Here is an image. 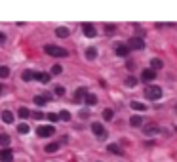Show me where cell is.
I'll return each instance as SVG.
<instances>
[{
	"label": "cell",
	"instance_id": "cell-1",
	"mask_svg": "<svg viewBox=\"0 0 177 162\" xmlns=\"http://www.w3.org/2000/svg\"><path fill=\"white\" fill-rule=\"evenodd\" d=\"M44 52H46L48 56H53V57H65V56H69V52L65 50V48L53 46V44H46V46H44Z\"/></svg>",
	"mask_w": 177,
	"mask_h": 162
},
{
	"label": "cell",
	"instance_id": "cell-2",
	"mask_svg": "<svg viewBox=\"0 0 177 162\" xmlns=\"http://www.w3.org/2000/svg\"><path fill=\"white\" fill-rule=\"evenodd\" d=\"M145 97H147V99H152V101L160 99V97H162V88L156 86V84L147 86V88H145Z\"/></svg>",
	"mask_w": 177,
	"mask_h": 162
},
{
	"label": "cell",
	"instance_id": "cell-3",
	"mask_svg": "<svg viewBox=\"0 0 177 162\" xmlns=\"http://www.w3.org/2000/svg\"><path fill=\"white\" fill-rule=\"evenodd\" d=\"M126 46H128L130 50H143V48H145V40L139 38V36H131V38L128 40Z\"/></svg>",
	"mask_w": 177,
	"mask_h": 162
},
{
	"label": "cell",
	"instance_id": "cell-4",
	"mask_svg": "<svg viewBox=\"0 0 177 162\" xmlns=\"http://www.w3.org/2000/svg\"><path fill=\"white\" fill-rule=\"evenodd\" d=\"M36 134H38V137H50L55 134V128L53 126H40L36 130Z\"/></svg>",
	"mask_w": 177,
	"mask_h": 162
},
{
	"label": "cell",
	"instance_id": "cell-5",
	"mask_svg": "<svg viewBox=\"0 0 177 162\" xmlns=\"http://www.w3.org/2000/svg\"><path fill=\"white\" fill-rule=\"evenodd\" d=\"M92 132H93L97 137H101V139L107 137V132H105V128H103L101 122H93V124H92Z\"/></svg>",
	"mask_w": 177,
	"mask_h": 162
},
{
	"label": "cell",
	"instance_id": "cell-6",
	"mask_svg": "<svg viewBox=\"0 0 177 162\" xmlns=\"http://www.w3.org/2000/svg\"><path fill=\"white\" fill-rule=\"evenodd\" d=\"M82 31H84V35H86L88 38H93V36L97 35V31H95V27H93L92 23H84V25H82Z\"/></svg>",
	"mask_w": 177,
	"mask_h": 162
},
{
	"label": "cell",
	"instance_id": "cell-7",
	"mask_svg": "<svg viewBox=\"0 0 177 162\" xmlns=\"http://www.w3.org/2000/svg\"><path fill=\"white\" fill-rule=\"evenodd\" d=\"M0 160H2V162H12L14 160L12 149H0Z\"/></svg>",
	"mask_w": 177,
	"mask_h": 162
},
{
	"label": "cell",
	"instance_id": "cell-8",
	"mask_svg": "<svg viewBox=\"0 0 177 162\" xmlns=\"http://www.w3.org/2000/svg\"><path fill=\"white\" fill-rule=\"evenodd\" d=\"M141 78H143V82H150V80L156 78V73H154L152 69H145L143 74H141Z\"/></svg>",
	"mask_w": 177,
	"mask_h": 162
},
{
	"label": "cell",
	"instance_id": "cell-9",
	"mask_svg": "<svg viewBox=\"0 0 177 162\" xmlns=\"http://www.w3.org/2000/svg\"><path fill=\"white\" fill-rule=\"evenodd\" d=\"M114 50H116V56H120V57H128V53H130V48L126 44H118Z\"/></svg>",
	"mask_w": 177,
	"mask_h": 162
},
{
	"label": "cell",
	"instance_id": "cell-10",
	"mask_svg": "<svg viewBox=\"0 0 177 162\" xmlns=\"http://www.w3.org/2000/svg\"><path fill=\"white\" fill-rule=\"evenodd\" d=\"M35 78L40 80V82H44V84H48L50 78H51V74L50 73H35Z\"/></svg>",
	"mask_w": 177,
	"mask_h": 162
},
{
	"label": "cell",
	"instance_id": "cell-11",
	"mask_svg": "<svg viewBox=\"0 0 177 162\" xmlns=\"http://www.w3.org/2000/svg\"><path fill=\"white\" fill-rule=\"evenodd\" d=\"M86 93H88V92H86V88H78V90L74 92V101H76V103H80V101H84V97H86Z\"/></svg>",
	"mask_w": 177,
	"mask_h": 162
},
{
	"label": "cell",
	"instance_id": "cell-12",
	"mask_svg": "<svg viewBox=\"0 0 177 162\" xmlns=\"http://www.w3.org/2000/svg\"><path fill=\"white\" fill-rule=\"evenodd\" d=\"M55 35H57L59 38H67V36L71 35V31H69L67 27H57V29H55Z\"/></svg>",
	"mask_w": 177,
	"mask_h": 162
},
{
	"label": "cell",
	"instance_id": "cell-13",
	"mask_svg": "<svg viewBox=\"0 0 177 162\" xmlns=\"http://www.w3.org/2000/svg\"><path fill=\"white\" fill-rule=\"evenodd\" d=\"M46 101H50V95H36V97H35V103H36L38 107L46 105Z\"/></svg>",
	"mask_w": 177,
	"mask_h": 162
},
{
	"label": "cell",
	"instance_id": "cell-14",
	"mask_svg": "<svg viewBox=\"0 0 177 162\" xmlns=\"http://www.w3.org/2000/svg\"><path fill=\"white\" fill-rule=\"evenodd\" d=\"M130 124H131V126H135V128H137V126H141V124H143V116L134 114V116L130 118Z\"/></svg>",
	"mask_w": 177,
	"mask_h": 162
},
{
	"label": "cell",
	"instance_id": "cell-15",
	"mask_svg": "<svg viewBox=\"0 0 177 162\" xmlns=\"http://www.w3.org/2000/svg\"><path fill=\"white\" fill-rule=\"evenodd\" d=\"M131 109L143 113V111H147V105H143V103H139V101H131Z\"/></svg>",
	"mask_w": 177,
	"mask_h": 162
},
{
	"label": "cell",
	"instance_id": "cell-16",
	"mask_svg": "<svg viewBox=\"0 0 177 162\" xmlns=\"http://www.w3.org/2000/svg\"><path fill=\"white\" fill-rule=\"evenodd\" d=\"M143 132H145L147 135H154L158 132V126H154V124H149V126H145V130H143Z\"/></svg>",
	"mask_w": 177,
	"mask_h": 162
},
{
	"label": "cell",
	"instance_id": "cell-17",
	"mask_svg": "<svg viewBox=\"0 0 177 162\" xmlns=\"http://www.w3.org/2000/svg\"><path fill=\"white\" fill-rule=\"evenodd\" d=\"M84 101H86V105H90V107H92V105H95V103H97V97H95L93 93H86Z\"/></svg>",
	"mask_w": 177,
	"mask_h": 162
},
{
	"label": "cell",
	"instance_id": "cell-18",
	"mask_svg": "<svg viewBox=\"0 0 177 162\" xmlns=\"http://www.w3.org/2000/svg\"><path fill=\"white\" fill-rule=\"evenodd\" d=\"M2 120H4L6 124H12V122H14V114L10 113V111H2Z\"/></svg>",
	"mask_w": 177,
	"mask_h": 162
},
{
	"label": "cell",
	"instance_id": "cell-19",
	"mask_svg": "<svg viewBox=\"0 0 177 162\" xmlns=\"http://www.w3.org/2000/svg\"><path fill=\"white\" fill-rule=\"evenodd\" d=\"M0 145H2V149H8V145H10V135L8 134H0Z\"/></svg>",
	"mask_w": 177,
	"mask_h": 162
},
{
	"label": "cell",
	"instance_id": "cell-20",
	"mask_svg": "<svg viewBox=\"0 0 177 162\" xmlns=\"http://www.w3.org/2000/svg\"><path fill=\"white\" fill-rule=\"evenodd\" d=\"M107 149H109V153H113V155H122V149H120L116 143H110Z\"/></svg>",
	"mask_w": 177,
	"mask_h": 162
},
{
	"label": "cell",
	"instance_id": "cell-21",
	"mask_svg": "<svg viewBox=\"0 0 177 162\" xmlns=\"http://www.w3.org/2000/svg\"><path fill=\"white\" fill-rule=\"evenodd\" d=\"M21 78H23L25 82H29V80H35V73H32V71H23V74H21Z\"/></svg>",
	"mask_w": 177,
	"mask_h": 162
},
{
	"label": "cell",
	"instance_id": "cell-22",
	"mask_svg": "<svg viewBox=\"0 0 177 162\" xmlns=\"http://www.w3.org/2000/svg\"><path fill=\"white\" fill-rule=\"evenodd\" d=\"M17 116H19V118H29V116H31V111L27 109V107H21V109L17 111Z\"/></svg>",
	"mask_w": 177,
	"mask_h": 162
},
{
	"label": "cell",
	"instance_id": "cell-23",
	"mask_svg": "<svg viewBox=\"0 0 177 162\" xmlns=\"http://www.w3.org/2000/svg\"><path fill=\"white\" fill-rule=\"evenodd\" d=\"M150 67H152V71H154V69H162V67H164V63H162V59L154 57V59L150 61Z\"/></svg>",
	"mask_w": 177,
	"mask_h": 162
},
{
	"label": "cell",
	"instance_id": "cell-24",
	"mask_svg": "<svg viewBox=\"0 0 177 162\" xmlns=\"http://www.w3.org/2000/svg\"><path fill=\"white\" fill-rule=\"evenodd\" d=\"M57 149H59V143H48L46 147H44V151H46V153H55Z\"/></svg>",
	"mask_w": 177,
	"mask_h": 162
},
{
	"label": "cell",
	"instance_id": "cell-25",
	"mask_svg": "<svg viewBox=\"0 0 177 162\" xmlns=\"http://www.w3.org/2000/svg\"><path fill=\"white\" fill-rule=\"evenodd\" d=\"M86 57H88V59H95V57H97V50H95V48H88V50H86Z\"/></svg>",
	"mask_w": 177,
	"mask_h": 162
},
{
	"label": "cell",
	"instance_id": "cell-26",
	"mask_svg": "<svg viewBox=\"0 0 177 162\" xmlns=\"http://www.w3.org/2000/svg\"><path fill=\"white\" fill-rule=\"evenodd\" d=\"M8 77H10V67L2 65V67H0V78H8Z\"/></svg>",
	"mask_w": 177,
	"mask_h": 162
},
{
	"label": "cell",
	"instance_id": "cell-27",
	"mask_svg": "<svg viewBox=\"0 0 177 162\" xmlns=\"http://www.w3.org/2000/svg\"><path fill=\"white\" fill-rule=\"evenodd\" d=\"M113 116H114V113L110 111V109H105L103 111V118H105V120H113Z\"/></svg>",
	"mask_w": 177,
	"mask_h": 162
},
{
	"label": "cell",
	"instance_id": "cell-28",
	"mask_svg": "<svg viewBox=\"0 0 177 162\" xmlns=\"http://www.w3.org/2000/svg\"><path fill=\"white\" fill-rule=\"evenodd\" d=\"M59 118L67 122V120H71V113H69V111H61V113H59Z\"/></svg>",
	"mask_w": 177,
	"mask_h": 162
},
{
	"label": "cell",
	"instance_id": "cell-29",
	"mask_svg": "<svg viewBox=\"0 0 177 162\" xmlns=\"http://www.w3.org/2000/svg\"><path fill=\"white\" fill-rule=\"evenodd\" d=\"M135 84H137V78H134V77H128L126 78V86H130V88H134Z\"/></svg>",
	"mask_w": 177,
	"mask_h": 162
},
{
	"label": "cell",
	"instance_id": "cell-30",
	"mask_svg": "<svg viewBox=\"0 0 177 162\" xmlns=\"http://www.w3.org/2000/svg\"><path fill=\"white\" fill-rule=\"evenodd\" d=\"M17 132H19V134H29V126H27V124H19V126H17Z\"/></svg>",
	"mask_w": 177,
	"mask_h": 162
},
{
	"label": "cell",
	"instance_id": "cell-31",
	"mask_svg": "<svg viewBox=\"0 0 177 162\" xmlns=\"http://www.w3.org/2000/svg\"><path fill=\"white\" fill-rule=\"evenodd\" d=\"M61 73H63L61 65H53V67H51V74H61Z\"/></svg>",
	"mask_w": 177,
	"mask_h": 162
},
{
	"label": "cell",
	"instance_id": "cell-32",
	"mask_svg": "<svg viewBox=\"0 0 177 162\" xmlns=\"http://www.w3.org/2000/svg\"><path fill=\"white\" fill-rule=\"evenodd\" d=\"M48 118H50L51 122H57V120H59V114H57V113H48Z\"/></svg>",
	"mask_w": 177,
	"mask_h": 162
},
{
	"label": "cell",
	"instance_id": "cell-33",
	"mask_svg": "<svg viewBox=\"0 0 177 162\" xmlns=\"http://www.w3.org/2000/svg\"><path fill=\"white\" fill-rule=\"evenodd\" d=\"M55 95H65V88H63V86H55Z\"/></svg>",
	"mask_w": 177,
	"mask_h": 162
},
{
	"label": "cell",
	"instance_id": "cell-34",
	"mask_svg": "<svg viewBox=\"0 0 177 162\" xmlns=\"http://www.w3.org/2000/svg\"><path fill=\"white\" fill-rule=\"evenodd\" d=\"M32 116L36 118V120H40V118H44V113H40V111H36V113H32Z\"/></svg>",
	"mask_w": 177,
	"mask_h": 162
},
{
	"label": "cell",
	"instance_id": "cell-35",
	"mask_svg": "<svg viewBox=\"0 0 177 162\" xmlns=\"http://www.w3.org/2000/svg\"><path fill=\"white\" fill-rule=\"evenodd\" d=\"M105 31L107 32H114V25H105Z\"/></svg>",
	"mask_w": 177,
	"mask_h": 162
},
{
	"label": "cell",
	"instance_id": "cell-36",
	"mask_svg": "<svg viewBox=\"0 0 177 162\" xmlns=\"http://www.w3.org/2000/svg\"><path fill=\"white\" fill-rule=\"evenodd\" d=\"M88 116H90V113H88L86 109H84V111H80V118H88Z\"/></svg>",
	"mask_w": 177,
	"mask_h": 162
},
{
	"label": "cell",
	"instance_id": "cell-37",
	"mask_svg": "<svg viewBox=\"0 0 177 162\" xmlns=\"http://www.w3.org/2000/svg\"><path fill=\"white\" fill-rule=\"evenodd\" d=\"M4 42H6V35H4V32H0V44H4Z\"/></svg>",
	"mask_w": 177,
	"mask_h": 162
},
{
	"label": "cell",
	"instance_id": "cell-38",
	"mask_svg": "<svg viewBox=\"0 0 177 162\" xmlns=\"http://www.w3.org/2000/svg\"><path fill=\"white\" fill-rule=\"evenodd\" d=\"M0 93H2V84H0Z\"/></svg>",
	"mask_w": 177,
	"mask_h": 162
}]
</instances>
